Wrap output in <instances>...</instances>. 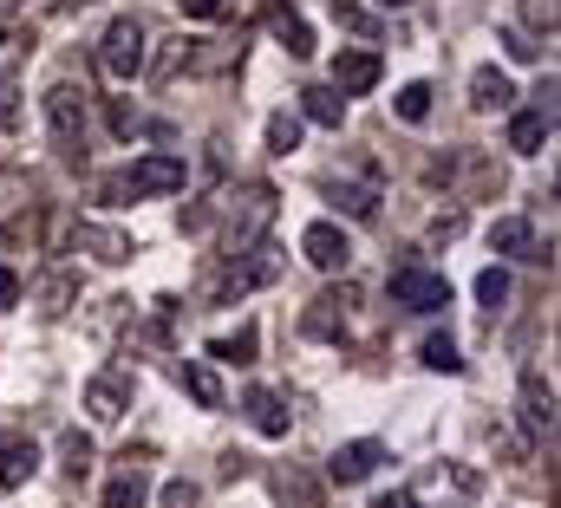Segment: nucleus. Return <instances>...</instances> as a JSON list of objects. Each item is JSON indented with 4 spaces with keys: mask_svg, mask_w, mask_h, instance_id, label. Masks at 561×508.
I'll list each match as a JSON object with an SVG mask.
<instances>
[{
    "mask_svg": "<svg viewBox=\"0 0 561 508\" xmlns=\"http://www.w3.org/2000/svg\"><path fill=\"white\" fill-rule=\"evenodd\" d=\"M125 463H131V457H125ZM144 503H150L144 470H138V463H131V470H118V476H112V489H105V508H144Z\"/></svg>",
    "mask_w": 561,
    "mask_h": 508,
    "instance_id": "6ab92c4d",
    "label": "nucleus"
},
{
    "mask_svg": "<svg viewBox=\"0 0 561 508\" xmlns=\"http://www.w3.org/2000/svg\"><path fill=\"white\" fill-rule=\"evenodd\" d=\"M39 476V443L33 437H7L0 443V489H26Z\"/></svg>",
    "mask_w": 561,
    "mask_h": 508,
    "instance_id": "f8f14e48",
    "label": "nucleus"
},
{
    "mask_svg": "<svg viewBox=\"0 0 561 508\" xmlns=\"http://www.w3.org/2000/svg\"><path fill=\"white\" fill-rule=\"evenodd\" d=\"M112 130H118V137H131V130H138V112H131V105H118V112H112Z\"/></svg>",
    "mask_w": 561,
    "mask_h": 508,
    "instance_id": "e433bc0d",
    "label": "nucleus"
},
{
    "mask_svg": "<svg viewBox=\"0 0 561 508\" xmlns=\"http://www.w3.org/2000/svg\"><path fill=\"white\" fill-rule=\"evenodd\" d=\"M490 249H496V254H516V261H549V254L536 249V229H529L523 216H503V222H490Z\"/></svg>",
    "mask_w": 561,
    "mask_h": 508,
    "instance_id": "2eb2a0df",
    "label": "nucleus"
},
{
    "mask_svg": "<svg viewBox=\"0 0 561 508\" xmlns=\"http://www.w3.org/2000/svg\"><path fill=\"white\" fill-rule=\"evenodd\" d=\"M300 112H275V118H268V150H275V157H287V150H300Z\"/></svg>",
    "mask_w": 561,
    "mask_h": 508,
    "instance_id": "bb28decb",
    "label": "nucleus"
},
{
    "mask_svg": "<svg viewBox=\"0 0 561 508\" xmlns=\"http://www.w3.org/2000/svg\"><path fill=\"white\" fill-rule=\"evenodd\" d=\"M183 391H190L203 411H222V384H216V372H209L203 359H183Z\"/></svg>",
    "mask_w": 561,
    "mask_h": 508,
    "instance_id": "4be33fe9",
    "label": "nucleus"
},
{
    "mask_svg": "<svg viewBox=\"0 0 561 508\" xmlns=\"http://www.w3.org/2000/svg\"><path fill=\"white\" fill-rule=\"evenodd\" d=\"M470 105H477V112H510V105H516V79L496 72V66H477V72H470Z\"/></svg>",
    "mask_w": 561,
    "mask_h": 508,
    "instance_id": "4468645a",
    "label": "nucleus"
},
{
    "mask_svg": "<svg viewBox=\"0 0 561 508\" xmlns=\"http://www.w3.org/2000/svg\"><path fill=\"white\" fill-rule=\"evenodd\" d=\"M99 59H105V72H112V79H138V72H144V26H138V13H118V20L105 26Z\"/></svg>",
    "mask_w": 561,
    "mask_h": 508,
    "instance_id": "20e7f679",
    "label": "nucleus"
},
{
    "mask_svg": "<svg viewBox=\"0 0 561 508\" xmlns=\"http://www.w3.org/2000/svg\"><path fill=\"white\" fill-rule=\"evenodd\" d=\"M327 196H333V203H340L346 216H359V222H366V216L379 209V189H366V183H333Z\"/></svg>",
    "mask_w": 561,
    "mask_h": 508,
    "instance_id": "5701e85b",
    "label": "nucleus"
},
{
    "mask_svg": "<svg viewBox=\"0 0 561 508\" xmlns=\"http://www.w3.org/2000/svg\"><path fill=\"white\" fill-rule=\"evenodd\" d=\"M373 508H412V496H405V489H392V496H373Z\"/></svg>",
    "mask_w": 561,
    "mask_h": 508,
    "instance_id": "4c0bfd02",
    "label": "nucleus"
},
{
    "mask_svg": "<svg viewBox=\"0 0 561 508\" xmlns=\"http://www.w3.org/2000/svg\"><path fill=\"white\" fill-rule=\"evenodd\" d=\"M392 300L412 307V313H444V307H450V280L431 274V267H399V274H392Z\"/></svg>",
    "mask_w": 561,
    "mask_h": 508,
    "instance_id": "39448f33",
    "label": "nucleus"
},
{
    "mask_svg": "<svg viewBox=\"0 0 561 508\" xmlns=\"http://www.w3.org/2000/svg\"><path fill=\"white\" fill-rule=\"evenodd\" d=\"M379 72H386V66H379L373 46H346V53L333 59V92H340V99H359V92L379 85Z\"/></svg>",
    "mask_w": 561,
    "mask_h": 508,
    "instance_id": "6e6552de",
    "label": "nucleus"
},
{
    "mask_svg": "<svg viewBox=\"0 0 561 508\" xmlns=\"http://www.w3.org/2000/svg\"><path fill=\"white\" fill-rule=\"evenodd\" d=\"M424 366H431V372H444V379H457V372H463L457 339H450V333H431V339H424Z\"/></svg>",
    "mask_w": 561,
    "mask_h": 508,
    "instance_id": "b1692460",
    "label": "nucleus"
},
{
    "mask_svg": "<svg viewBox=\"0 0 561 508\" xmlns=\"http://www.w3.org/2000/svg\"><path fill=\"white\" fill-rule=\"evenodd\" d=\"M242 411H249V424H255L262 437H287V411H280V397L268 384H249V391H242Z\"/></svg>",
    "mask_w": 561,
    "mask_h": 508,
    "instance_id": "f3484780",
    "label": "nucleus"
},
{
    "mask_svg": "<svg viewBox=\"0 0 561 508\" xmlns=\"http://www.w3.org/2000/svg\"><path fill=\"white\" fill-rule=\"evenodd\" d=\"M300 125L340 130L346 125V99H340L333 85H307V92H300Z\"/></svg>",
    "mask_w": 561,
    "mask_h": 508,
    "instance_id": "dca6fc26",
    "label": "nucleus"
},
{
    "mask_svg": "<svg viewBox=\"0 0 561 508\" xmlns=\"http://www.w3.org/2000/svg\"><path fill=\"white\" fill-rule=\"evenodd\" d=\"M79 249H92L99 261H105V267H125V261L138 254L125 229H99V222H79Z\"/></svg>",
    "mask_w": 561,
    "mask_h": 508,
    "instance_id": "a211bd4d",
    "label": "nucleus"
},
{
    "mask_svg": "<svg viewBox=\"0 0 561 508\" xmlns=\"http://www.w3.org/2000/svg\"><path fill=\"white\" fill-rule=\"evenodd\" d=\"M373 7H386V13H399V7H412V0H373Z\"/></svg>",
    "mask_w": 561,
    "mask_h": 508,
    "instance_id": "58836bf2",
    "label": "nucleus"
},
{
    "mask_svg": "<svg viewBox=\"0 0 561 508\" xmlns=\"http://www.w3.org/2000/svg\"><path fill=\"white\" fill-rule=\"evenodd\" d=\"M262 26H268V33H275L280 46H287V59H313V26H307V20H300V13H294V7H268V13H262Z\"/></svg>",
    "mask_w": 561,
    "mask_h": 508,
    "instance_id": "9b49d317",
    "label": "nucleus"
},
{
    "mask_svg": "<svg viewBox=\"0 0 561 508\" xmlns=\"http://www.w3.org/2000/svg\"><path fill=\"white\" fill-rule=\"evenodd\" d=\"M275 222V189L268 183H242L229 196V261H242L249 249H262V229Z\"/></svg>",
    "mask_w": 561,
    "mask_h": 508,
    "instance_id": "f03ea898",
    "label": "nucleus"
},
{
    "mask_svg": "<svg viewBox=\"0 0 561 508\" xmlns=\"http://www.w3.org/2000/svg\"><path fill=\"white\" fill-rule=\"evenodd\" d=\"M163 508H196V483H163Z\"/></svg>",
    "mask_w": 561,
    "mask_h": 508,
    "instance_id": "72a5a7b5",
    "label": "nucleus"
},
{
    "mask_svg": "<svg viewBox=\"0 0 561 508\" xmlns=\"http://www.w3.org/2000/svg\"><path fill=\"white\" fill-rule=\"evenodd\" d=\"M85 411H92L99 424H118V417L131 411V379H125V372H99V379L85 384Z\"/></svg>",
    "mask_w": 561,
    "mask_h": 508,
    "instance_id": "9d476101",
    "label": "nucleus"
},
{
    "mask_svg": "<svg viewBox=\"0 0 561 508\" xmlns=\"http://www.w3.org/2000/svg\"><path fill=\"white\" fill-rule=\"evenodd\" d=\"M379 463H386V443H373V437H359V443H340V450L327 457V483L353 489V483H366Z\"/></svg>",
    "mask_w": 561,
    "mask_h": 508,
    "instance_id": "0eeeda50",
    "label": "nucleus"
},
{
    "mask_svg": "<svg viewBox=\"0 0 561 508\" xmlns=\"http://www.w3.org/2000/svg\"><path fill=\"white\" fill-rule=\"evenodd\" d=\"M333 20H340V26H346V33H366V39H373V33H379V20H373V13H366V7H353V0H333Z\"/></svg>",
    "mask_w": 561,
    "mask_h": 508,
    "instance_id": "7c9ffc66",
    "label": "nucleus"
},
{
    "mask_svg": "<svg viewBox=\"0 0 561 508\" xmlns=\"http://www.w3.org/2000/svg\"><path fill=\"white\" fill-rule=\"evenodd\" d=\"M340 326H346V320H340V293L313 300V313H307V333H313V339H340Z\"/></svg>",
    "mask_w": 561,
    "mask_h": 508,
    "instance_id": "a878e982",
    "label": "nucleus"
},
{
    "mask_svg": "<svg viewBox=\"0 0 561 508\" xmlns=\"http://www.w3.org/2000/svg\"><path fill=\"white\" fill-rule=\"evenodd\" d=\"M405 496H412V508H477L483 476H477V470H463V463H431Z\"/></svg>",
    "mask_w": 561,
    "mask_h": 508,
    "instance_id": "f257e3e1",
    "label": "nucleus"
},
{
    "mask_svg": "<svg viewBox=\"0 0 561 508\" xmlns=\"http://www.w3.org/2000/svg\"><path fill=\"white\" fill-rule=\"evenodd\" d=\"M222 7H229V0H183V13H190V20H216Z\"/></svg>",
    "mask_w": 561,
    "mask_h": 508,
    "instance_id": "c9c22d12",
    "label": "nucleus"
},
{
    "mask_svg": "<svg viewBox=\"0 0 561 508\" xmlns=\"http://www.w3.org/2000/svg\"><path fill=\"white\" fill-rule=\"evenodd\" d=\"M477 300L496 313V307L510 300V274H503V267H483V274H477Z\"/></svg>",
    "mask_w": 561,
    "mask_h": 508,
    "instance_id": "c756f323",
    "label": "nucleus"
},
{
    "mask_svg": "<svg viewBox=\"0 0 561 508\" xmlns=\"http://www.w3.org/2000/svg\"><path fill=\"white\" fill-rule=\"evenodd\" d=\"M300 254H307L320 274H340V267L353 261V242H346V229H333V222H307V235H300Z\"/></svg>",
    "mask_w": 561,
    "mask_h": 508,
    "instance_id": "1a4fd4ad",
    "label": "nucleus"
},
{
    "mask_svg": "<svg viewBox=\"0 0 561 508\" xmlns=\"http://www.w3.org/2000/svg\"><path fill=\"white\" fill-rule=\"evenodd\" d=\"M255 346H262V333H255V326H236V333H222V339L209 346V359H222V366H255Z\"/></svg>",
    "mask_w": 561,
    "mask_h": 508,
    "instance_id": "aec40b11",
    "label": "nucleus"
},
{
    "mask_svg": "<svg viewBox=\"0 0 561 508\" xmlns=\"http://www.w3.org/2000/svg\"><path fill=\"white\" fill-rule=\"evenodd\" d=\"M523 424L529 437H556V391L542 384V372H523Z\"/></svg>",
    "mask_w": 561,
    "mask_h": 508,
    "instance_id": "ddd939ff",
    "label": "nucleus"
},
{
    "mask_svg": "<svg viewBox=\"0 0 561 508\" xmlns=\"http://www.w3.org/2000/svg\"><path fill=\"white\" fill-rule=\"evenodd\" d=\"M503 46H510V59H523V66H529V59L542 53V46H536V39L523 33V26H503Z\"/></svg>",
    "mask_w": 561,
    "mask_h": 508,
    "instance_id": "2f4dec72",
    "label": "nucleus"
},
{
    "mask_svg": "<svg viewBox=\"0 0 561 508\" xmlns=\"http://www.w3.org/2000/svg\"><path fill=\"white\" fill-rule=\"evenodd\" d=\"M59 457H66V476H85L92 470V437L85 430H66L59 437Z\"/></svg>",
    "mask_w": 561,
    "mask_h": 508,
    "instance_id": "c85d7f7f",
    "label": "nucleus"
},
{
    "mask_svg": "<svg viewBox=\"0 0 561 508\" xmlns=\"http://www.w3.org/2000/svg\"><path fill=\"white\" fill-rule=\"evenodd\" d=\"M66 307H72V274L53 267V274L39 280V313H66Z\"/></svg>",
    "mask_w": 561,
    "mask_h": 508,
    "instance_id": "393cba45",
    "label": "nucleus"
},
{
    "mask_svg": "<svg viewBox=\"0 0 561 508\" xmlns=\"http://www.w3.org/2000/svg\"><path fill=\"white\" fill-rule=\"evenodd\" d=\"M46 130H53L59 150H79V137H85V92L53 85V92H46Z\"/></svg>",
    "mask_w": 561,
    "mask_h": 508,
    "instance_id": "423d86ee",
    "label": "nucleus"
},
{
    "mask_svg": "<svg viewBox=\"0 0 561 508\" xmlns=\"http://www.w3.org/2000/svg\"><path fill=\"white\" fill-rule=\"evenodd\" d=\"M529 26H549L556 33V0H529Z\"/></svg>",
    "mask_w": 561,
    "mask_h": 508,
    "instance_id": "f704fd0d",
    "label": "nucleus"
},
{
    "mask_svg": "<svg viewBox=\"0 0 561 508\" xmlns=\"http://www.w3.org/2000/svg\"><path fill=\"white\" fill-rule=\"evenodd\" d=\"M20 300H26L20 274H13V267H0V313H7V307H20Z\"/></svg>",
    "mask_w": 561,
    "mask_h": 508,
    "instance_id": "473e14b6",
    "label": "nucleus"
},
{
    "mask_svg": "<svg viewBox=\"0 0 561 508\" xmlns=\"http://www.w3.org/2000/svg\"><path fill=\"white\" fill-rule=\"evenodd\" d=\"M392 112H399L405 125H424V118H431V85H424V79H412V85L392 99Z\"/></svg>",
    "mask_w": 561,
    "mask_h": 508,
    "instance_id": "cd10ccee",
    "label": "nucleus"
},
{
    "mask_svg": "<svg viewBox=\"0 0 561 508\" xmlns=\"http://www.w3.org/2000/svg\"><path fill=\"white\" fill-rule=\"evenodd\" d=\"M183 183H190V163L170 157V150H150L125 170V196H176Z\"/></svg>",
    "mask_w": 561,
    "mask_h": 508,
    "instance_id": "7ed1b4c3",
    "label": "nucleus"
},
{
    "mask_svg": "<svg viewBox=\"0 0 561 508\" xmlns=\"http://www.w3.org/2000/svg\"><path fill=\"white\" fill-rule=\"evenodd\" d=\"M549 118H542V112H516V118H510V150H523V157H536V150H542V143H549Z\"/></svg>",
    "mask_w": 561,
    "mask_h": 508,
    "instance_id": "412c9836",
    "label": "nucleus"
}]
</instances>
